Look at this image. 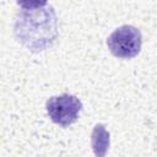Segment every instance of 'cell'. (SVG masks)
Returning a JSON list of instances; mask_svg holds the SVG:
<instances>
[{
  "instance_id": "cell-4",
  "label": "cell",
  "mask_w": 157,
  "mask_h": 157,
  "mask_svg": "<svg viewBox=\"0 0 157 157\" xmlns=\"http://www.w3.org/2000/svg\"><path fill=\"white\" fill-rule=\"evenodd\" d=\"M110 144L109 132L103 124H96L91 135V145L96 157H105Z\"/></svg>"
},
{
  "instance_id": "cell-3",
  "label": "cell",
  "mask_w": 157,
  "mask_h": 157,
  "mask_svg": "<svg viewBox=\"0 0 157 157\" xmlns=\"http://www.w3.org/2000/svg\"><path fill=\"white\" fill-rule=\"evenodd\" d=\"M45 108L49 118L55 124L65 128L76 121L82 109V103L76 96L63 93L50 97L45 103Z\"/></svg>"
},
{
  "instance_id": "cell-2",
  "label": "cell",
  "mask_w": 157,
  "mask_h": 157,
  "mask_svg": "<svg viewBox=\"0 0 157 157\" xmlns=\"http://www.w3.org/2000/svg\"><path fill=\"white\" fill-rule=\"evenodd\" d=\"M107 45L110 53L121 59L136 56L142 45V34L139 28L124 25L114 29L107 38Z\"/></svg>"
},
{
  "instance_id": "cell-1",
  "label": "cell",
  "mask_w": 157,
  "mask_h": 157,
  "mask_svg": "<svg viewBox=\"0 0 157 157\" xmlns=\"http://www.w3.org/2000/svg\"><path fill=\"white\" fill-rule=\"evenodd\" d=\"M22 10L15 21V34L31 50L50 47L58 36V22L48 2H21Z\"/></svg>"
}]
</instances>
